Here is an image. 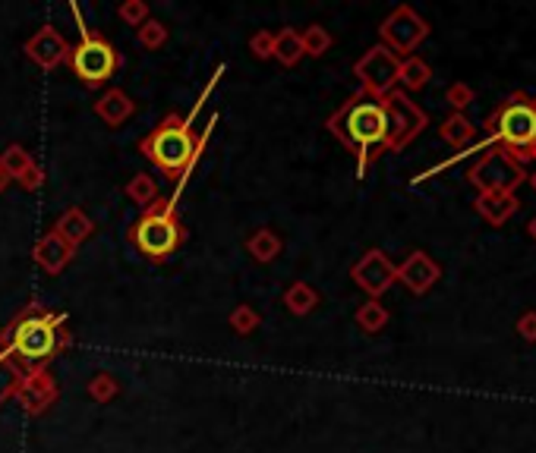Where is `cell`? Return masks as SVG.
<instances>
[{
    "mask_svg": "<svg viewBox=\"0 0 536 453\" xmlns=\"http://www.w3.org/2000/svg\"><path fill=\"white\" fill-rule=\"evenodd\" d=\"M515 330H517V337H521V340H527V344H536V312L533 309L521 312V318H517Z\"/></svg>",
    "mask_w": 536,
    "mask_h": 453,
    "instance_id": "cell-35",
    "label": "cell"
},
{
    "mask_svg": "<svg viewBox=\"0 0 536 453\" xmlns=\"http://www.w3.org/2000/svg\"><path fill=\"white\" fill-rule=\"evenodd\" d=\"M117 16L126 22V26H136V28H140L142 22L148 20V7L142 4V0H124V4L117 7Z\"/></svg>",
    "mask_w": 536,
    "mask_h": 453,
    "instance_id": "cell-33",
    "label": "cell"
},
{
    "mask_svg": "<svg viewBox=\"0 0 536 453\" xmlns=\"http://www.w3.org/2000/svg\"><path fill=\"white\" fill-rule=\"evenodd\" d=\"M0 346L20 369H48V362L73 346V334L63 312L48 309L42 299H28L0 330Z\"/></svg>",
    "mask_w": 536,
    "mask_h": 453,
    "instance_id": "cell-2",
    "label": "cell"
},
{
    "mask_svg": "<svg viewBox=\"0 0 536 453\" xmlns=\"http://www.w3.org/2000/svg\"><path fill=\"white\" fill-rule=\"evenodd\" d=\"M126 199L136 202L140 208H148L155 199H158V183H155V177H148V173H136V177L126 183Z\"/></svg>",
    "mask_w": 536,
    "mask_h": 453,
    "instance_id": "cell-27",
    "label": "cell"
},
{
    "mask_svg": "<svg viewBox=\"0 0 536 453\" xmlns=\"http://www.w3.org/2000/svg\"><path fill=\"white\" fill-rule=\"evenodd\" d=\"M32 164H36V158H32V155H28V151L22 148L20 142L7 145V148H4V155H0V167L7 171L10 179H20Z\"/></svg>",
    "mask_w": 536,
    "mask_h": 453,
    "instance_id": "cell-28",
    "label": "cell"
},
{
    "mask_svg": "<svg viewBox=\"0 0 536 453\" xmlns=\"http://www.w3.org/2000/svg\"><path fill=\"white\" fill-rule=\"evenodd\" d=\"M530 161H536V148H533V155H530Z\"/></svg>",
    "mask_w": 536,
    "mask_h": 453,
    "instance_id": "cell-41",
    "label": "cell"
},
{
    "mask_svg": "<svg viewBox=\"0 0 536 453\" xmlns=\"http://www.w3.org/2000/svg\"><path fill=\"white\" fill-rule=\"evenodd\" d=\"M228 324L237 330L240 337H246V334H252L259 324H262V318H259V312L252 309V306H246V302H244V306H237V309L228 315Z\"/></svg>",
    "mask_w": 536,
    "mask_h": 453,
    "instance_id": "cell-31",
    "label": "cell"
},
{
    "mask_svg": "<svg viewBox=\"0 0 536 453\" xmlns=\"http://www.w3.org/2000/svg\"><path fill=\"white\" fill-rule=\"evenodd\" d=\"M16 183H20L22 189H26V193H38V189L44 186V171H42L38 164H32L26 173H22L20 179H16Z\"/></svg>",
    "mask_w": 536,
    "mask_h": 453,
    "instance_id": "cell-36",
    "label": "cell"
},
{
    "mask_svg": "<svg viewBox=\"0 0 536 453\" xmlns=\"http://www.w3.org/2000/svg\"><path fill=\"white\" fill-rule=\"evenodd\" d=\"M130 242L132 249L152 265H164L177 249L187 242V226L177 218V205L171 199H155L148 208H142V214L136 218V224L130 226Z\"/></svg>",
    "mask_w": 536,
    "mask_h": 453,
    "instance_id": "cell-4",
    "label": "cell"
},
{
    "mask_svg": "<svg viewBox=\"0 0 536 453\" xmlns=\"http://www.w3.org/2000/svg\"><path fill=\"white\" fill-rule=\"evenodd\" d=\"M429 79H432V67L423 60V57H404V60H401V73H397V85H401V91L426 89Z\"/></svg>",
    "mask_w": 536,
    "mask_h": 453,
    "instance_id": "cell-22",
    "label": "cell"
},
{
    "mask_svg": "<svg viewBox=\"0 0 536 453\" xmlns=\"http://www.w3.org/2000/svg\"><path fill=\"white\" fill-rule=\"evenodd\" d=\"M120 393V385L117 378L108 375V371H101V375H95L89 381V397L95 400V403H111L114 397Z\"/></svg>",
    "mask_w": 536,
    "mask_h": 453,
    "instance_id": "cell-29",
    "label": "cell"
},
{
    "mask_svg": "<svg viewBox=\"0 0 536 453\" xmlns=\"http://www.w3.org/2000/svg\"><path fill=\"white\" fill-rule=\"evenodd\" d=\"M57 397H60V387H57L54 375H51L48 369H28L13 393V400L28 412V416H42V412H48L51 406L57 403Z\"/></svg>",
    "mask_w": 536,
    "mask_h": 453,
    "instance_id": "cell-12",
    "label": "cell"
},
{
    "mask_svg": "<svg viewBox=\"0 0 536 453\" xmlns=\"http://www.w3.org/2000/svg\"><path fill=\"white\" fill-rule=\"evenodd\" d=\"M325 130L354 155L356 179H363L370 164L388 145V117H385L382 98L356 91L325 120Z\"/></svg>",
    "mask_w": 536,
    "mask_h": 453,
    "instance_id": "cell-3",
    "label": "cell"
},
{
    "mask_svg": "<svg viewBox=\"0 0 536 453\" xmlns=\"http://www.w3.org/2000/svg\"><path fill=\"white\" fill-rule=\"evenodd\" d=\"M303 57L307 54H303L297 28H281V32H275V60H278L281 67H297Z\"/></svg>",
    "mask_w": 536,
    "mask_h": 453,
    "instance_id": "cell-23",
    "label": "cell"
},
{
    "mask_svg": "<svg viewBox=\"0 0 536 453\" xmlns=\"http://www.w3.org/2000/svg\"><path fill=\"white\" fill-rule=\"evenodd\" d=\"M530 104H533V110H536V98H530Z\"/></svg>",
    "mask_w": 536,
    "mask_h": 453,
    "instance_id": "cell-40",
    "label": "cell"
},
{
    "mask_svg": "<svg viewBox=\"0 0 536 453\" xmlns=\"http://www.w3.org/2000/svg\"><path fill=\"white\" fill-rule=\"evenodd\" d=\"M445 101L452 104L454 114H464V110L476 101V91L470 89L467 83H452V85L445 89Z\"/></svg>",
    "mask_w": 536,
    "mask_h": 453,
    "instance_id": "cell-32",
    "label": "cell"
},
{
    "mask_svg": "<svg viewBox=\"0 0 536 453\" xmlns=\"http://www.w3.org/2000/svg\"><path fill=\"white\" fill-rule=\"evenodd\" d=\"M284 306L291 315L307 318L309 312H316V306H319V293H316V287H309L307 281H293L291 287L284 290Z\"/></svg>",
    "mask_w": 536,
    "mask_h": 453,
    "instance_id": "cell-21",
    "label": "cell"
},
{
    "mask_svg": "<svg viewBox=\"0 0 536 453\" xmlns=\"http://www.w3.org/2000/svg\"><path fill=\"white\" fill-rule=\"evenodd\" d=\"M354 318H356V328H360V330H366V334H379V330L388 324L391 315H388V309H385L379 299H366L360 309H356Z\"/></svg>",
    "mask_w": 536,
    "mask_h": 453,
    "instance_id": "cell-24",
    "label": "cell"
},
{
    "mask_svg": "<svg viewBox=\"0 0 536 453\" xmlns=\"http://www.w3.org/2000/svg\"><path fill=\"white\" fill-rule=\"evenodd\" d=\"M527 234H530V240L536 242V214H533V218H530V224H527Z\"/></svg>",
    "mask_w": 536,
    "mask_h": 453,
    "instance_id": "cell-38",
    "label": "cell"
},
{
    "mask_svg": "<svg viewBox=\"0 0 536 453\" xmlns=\"http://www.w3.org/2000/svg\"><path fill=\"white\" fill-rule=\"evenodd\" d=\"M13 183V179L7 177V171H4V167H0V193H7V186Z\"/></svg>",
    "mask_w": 536,
    "mask_h": 453,
    "instance_id": "cell-37",
    "label": "cell"
},
{
    "mask_svg": "<svg viewBox=\"0 0 536 453\" xmlns=\"http://www.w3.org/2000/svg\"><path fill=\"white\" fill-rule=\"evenodd\" d=\"M332 32H328L325 26H319V22H313V26H307L303 32H300V44H303V54L307 57H322L332 51Z\"/></svg>",
    "mask_w": 536,
    "mask_h": 453,
    "instance_id": "cell-25",
    "label": "cell"
},
{
    "mask_svg": "<svg viewBox=\"0 0 536 453\" xmlns=\"http://www.w3.org/2000/svg\"><path fill=\"white\" fill-rule=\"evenodd\" d=\"M474 208H476V214L486 220V224L505 226L517 214L521 202H517L515 193H480V195H476V202H474Z\"/></svg>",
    "mask_w": 536,
    "mask_h": 453,
    "instance_id": "cell-16",
    "label": "cell"
},
{
    "mask_svg": "<svg viewBox=\"0 0 536 453\" xmlns=\"http://www.w3.org/2000/svg\"><path fill=\"white\" fill-rule=\"evenodd\" d=\"M167 26L161 20H146L140 26V44L146 51H158V48H164L167 44Z\"/></svg>",
    "mask_w": 536,
    "mask_h": 453,
    "instance_id": "cell-30",
    "label": "cell"
},
{
    "mask_svg": "<svg viewBox=\"0 0 536 453\" xmlns=\"http://www.w3.org/2000/svg\"><path fill=\"white\" fill-rule=\"evenodd\" d=\"M483 130H486L489 145L505 148L524 167L536 148V110L530 104V98L524 91H515L508 101L499 104L489 114Z\"/></svg>",
    "mask_w": 536,
    "mask_h": 453,
    "instance_id": "cell-5",
    "label": "cell"
},
{
    "mask_svg": "<svg viewBox=\"0 0 536 453\" xmlns=\"http://www.w3.org/2000/svg\"><path fill=\"white\" fill-rule=\"evenodd\" d=\"M70 13L76 20V28H79V42L70 48V69L76 76L79 83L89 85V89H101L108 79H114L120 67H124V54L108 42L105 35L92 32L85 26L83 13H79V4H70Z\"/></svg>",
    "mask_w": 536,
    "mask_h": 453,
    "instance_id": "cell-6",
    "label": "cell"
},
{
    "mask_svg": "<svg viewBox=\"0 0 536 453\" xmlns=\"http://www.w3.org/2000/svg\"><path fill=\"white\" fill-rule=\"evenodd\" d=\"M397 73H401V57L391 54L385 44L370 48L354 63V76L360 79V91L372 98H385L397 89Z\"/></svg>",
    "mask_w": 536,
    "mask_h": 453,
    "instance_id": "cell-10",
    "label": "cell"
},
{
    "mask_svg": "<svg viewBox=\"0 0 536 453\" xmlns=\"http://www.w3.org/2000/svg\"><path fill=\"white\" fill-rule=\"evenodd\" d=\"M22 375H26V369H20V365L4 353V346H0V406L7 403V400H13Z\"/></svg>",
    "mask_w": 536,
    "mask_h": 453,
    "instance_id": "cell-26",
    "label": "cell"
},
{
    "mask_svg": "<svg viewBox=\"0 0 536 453\" xmlns=\"http://www.w3.org/2000/svg\"><path fill=\"white\" fill-rule=\"evenodd\" d=\"M281 249H284V242H281V236L275 234L272 226H262V230H256V234L246 240V252H250L252 261H259V265L275 261L281 255Z\"/></svg>",
    "mask_w": 536,
    "mask_h": 453,
    "instance_id": "cell-19",
    "label": "cell"
},
{
    "mask_svg": "<svg viewBox=\"0 0 536 453\" xmlns=\"http://www.w3.org/2000/svg\"><path fill=\"white\" fill-rule=\"evenodd\" d=\"M439 136H442V142H448L452 148H467V145L476 139V126L470 123L467 114H452V117L442 120Z\"/></svg>",
    "mask_w": 536,
    "mask_h": 453,
    "instance_id": "cell-20",
    "label": "cell"
},
{
    "mask_svg": "<svg viewBox=\"0 0 536 453\" xmlns=\"http://www.w3.org/2000/svg\"><path fill=\"white\" fill-rule=\"evenodd\" d=\"M527 179H530V186H533V193H536V173H527Z\"/></svg>",
    "mask_w": 536,
    "mask_h": 453,
    "instance_id": "cell-39",
    "label": "cell"
},
{
    "mask_svg": "<svg viewBox=\"0 0 536 453\" xmlns=\"http://www.w3.org/2000/svg\"><path fill=\"white\" fill-rule=\"evenodd\" d=\"M379 38H382V44L391 51V54L404 60V57H413V51L429 38V22H426L413 7L401 4V7H395L382 20Z\"/></svg>",
    "mask_w": 536,
    "mask_h": 453,
    "instance_id": "cell-9",
    "label": "cell"
},
{
    "mask_svg": "<svg viewBox=\"0 0 536 453\" xmlns=\"http://www.w3.org/2000/svg\"><path fill=\"white\" fill-rule=\"evenodd\" d=\"M54 234L60 236L70 249H79L92 234H95V220H92L83 208H67V211L57 218Z\"/></svg>",
    "mask_w": 536,
    "mask_h": 453,
    "instance_id": "cell-17",
    "label": "cell"
},
{
    "mask_svg": "<svg viewBox=\"0 0 536 453\" xmlns=\"http://www.w3.org/2000/svg\"><path fill=\"white\" fill-rule=\"evenodd\" d=\"M439 277H442L439 261L432 258L429 252H423V249L411 252L401 265H397V283H404L413 296L429 293V290L439 283Z\"/></svg>",
    "mask_w": 536,
    "mask_h": 453,
    "instance_id": "cell-14",
    "label": "cell"
},
{
    "mask_svg": "<svg viewBox=\"0 0 536 453\" xmlns=\"http://www.w3.org/2000/svg\"><path fill=\"white\" fill-rule=\"evenodd\" d=\"M92 110H95L98 117L105 120V126H114V130H117V126H124L126 120L136 114V104H132V98L126 95V91L108 89L105 95L92 104Z\"/></svg>",
    "mask_w": 536,
    "mask_h": 453,
    "instance_id": "cell-18",
    "label": "cell"
},
{
    "mask_svg": "<svg viewBox=\"0 0 536 453\" xmlns=\"http://www.w3.org/2000/svg\"><path fill=\"white\" fill-rule=\"evenodd\" d=\"M250 51L256 60H275V32H256L250 38Z\"/></svg>",
    "mask_w": 536,
    "mask_h": 453,
    "instance_id": "cell-34",
    "label": "cell"
},
{
    "mask_svg": "<svg viewBox=\"0 0 536 453\" xmlns=\"http://www.w3.org/2000/svg\"><path fill=\"white\" fill-rule=\"evenodd\" d=\"M73 252H76V249H70L54 230H48V234L36 242V249H32V258H36L38 268L48 271V274H60L73 261Z\"/></svg>",
    "mask_w": 536,
    "mask_h": 453,
    "instance_id": "cell-15",
    "label": "cell"
},
{
    "mask_svg": "<svg viewBox=\"0 0 536 453\" xmlns=\"http://www.w3.org/2000/svg\"><path fill=\"white\" fill-rule=\"evenodd\" d=\"M70 48L73 44L63 38L60 32H57L54 26H42L38 28L32 38L26 42V57L36 67H42V69H57V67H63V63L70 60Z\"/></svg>",
    "mask_w": 536,
    "mask_h": 453,
    "instance_id": "cell-13",
    "label": "cell"
},
{
    "mask_svg": "<svg viewBox=\"0 0 536 453\" xmlns=\"http://www.w3.org/2000/svg\"><path fill=\"white\" fill-rule=\"evenodd\" d=\"M467 179L480 189V193H515L517 186L527 179V171L511 158L505 148H486L480 155L470 171H467Z\"/></svg>",
    "mask_w": 536,
    "mask_h": 453,
    "instance_id": "cell-7",
    "label": "cell"
},
{
    "mask_svg": "<svg viewBox=\"0 0 536 453\" xmlns=\"http://www.w3.org/2000/svg\"><path fill=\"white\" fill-rule=\"evenodd\" d=\"M350 277H354V283L370 296V299H379V296L388 293L397 283V265L382 249H370V252H363L360 258L350 265Z\"/></svg>",
    "mask_w": 536,
    "mask_h": 453,
    "instance_id": "cell-11",
    "label": "cell"
},
{
    "mask_svg": "<svg viewBox=\"0 0 536 453\" xmlns=\"http://www.w3.org/2000/svg\"><path fill=\"white\" fill-rule=\"evenodd\" d=\"M382 107L385 117H388V145H385V151H404L429 126L426 110L417 101H411V95L401 89L388 91L382 98Z\"/></svg>",
    "mask_w": 536,
    "mask_h": 453,
    "instance_id": "cell-8",
    "label": "cell"
},
{
    "mask_svg": "<svg viewBox=\"0 0 536 453\" xmlns=\"http://www.w3.org/2000/svg\"><path fill=\"white\" fill-rule=\"evenodd\" d=\"M224 76V63H218L215 73H212V79L205 83V91L199 98H196L193 110L189 114H167L164 120H161L158 126H155L148 136L140 139V155L148 161V164H155V171L161 173V177L174 179L177 189L174 195H171V202H180V193L183 186H187V179L193 177L196 164H199V158H203L205 145H209V136L212 130L218 126V114H212L209 123H205V132L203 136H196L193 130V120L199 117V110H203V104L209 101V95L215 91L218 79Z\"/></svg>",
    "mask_w": 536,
    "mask_h": 453,
    "instance_id": "cell-1",
    "label": "cell"
}]
</instances>
